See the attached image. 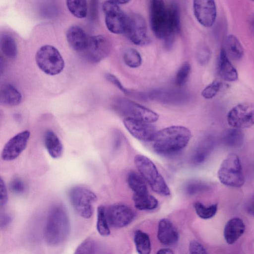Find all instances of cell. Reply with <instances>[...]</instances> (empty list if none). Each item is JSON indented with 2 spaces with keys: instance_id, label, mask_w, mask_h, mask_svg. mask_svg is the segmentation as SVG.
<instances>
[{
  "instance_id": "4",
  "label": "cell",
  "mask_w": 254,
  "mask_h": 254,
  "mask_svg": "<svg viewBox=\"0 0 254 254\" xmlns=\"http://www.w3.org/2000/svg\"><path fill=\"white\" fill-rule=\"evenodd\" d=\"M217 177L224 185L231 188H240L245 182L243 167L239 157L234 153H229L222 162Z\"/></svg>"
},
{
  "instance_id": "37",
  "label": "cell",
  "mask_w": 254,
  "mask_h": 254,
  "mask_svg": "<svg viewBox=\"0 0 254 254\" xmlns=\"http://www.w3.org/2000/svg\"><path fill=\"white\" fill-rule=\"evenodd\" d=\"M10 191L16 195L24 194L27 190V186L24 181L19 177H15L9 184Z\"/></svg>"
},
{
  "instance_id": "6",
  "label": "cell",
  "mask_w": 254,
  "mask_h": 254,
  "mask_svg": "<svg viewBox=\"0 0 254 254\" xmlns=\"http://www.w3.org/2000/svg\"><path fill=\"white\" fill-rule=\"evenodd\" d=\"M69 198L73 208L81 217L88 219L92 216L93 205L97 199L94 192L86 187L76 186L69 190Z\"/></svg>"
},
{
  "instance_id": "49",
  "label": "cell",
  "mask_w": 254,
  "mask_h": 254,
  "mask_svg": "<svg viewBox=\"0 0 254 254\" xmlns=\"http://www.w3.org/2000/svg\"><path fill=\"white\" fill-rule=\"evenodd\" d=\"M253 0V1H254V0Z\"/></svg>"
},
{
  "instance_id": "43",
  "label": "cell",
  "mask_w": 254,
  "mask_h": 254,
  "mask_svg": "<svg viewBox=\"0 0 254 254\" xmlns=\"http://www.w3.org/2000/svg\"><path fill=\"white\" fill-rule=\"evenodd\" d=\"M8 194L6 187L1 178L0 179V206H4L7 202Z\"/></svg>"
},
{
  "instance_id": "16",
  "label": "cell",
  "mask_w": 254,
  "mask_h": 254,
  "mask_svg": "<svg viewBox=\"0 0 254 254\" xmlns=\"http://www.w3.org/2000/svg\"><path fill=\"white\" fill-rule=\"evenodd\" d=\"M30 135V132L26 130L11 138L2 149L1 155L2 159L11 161L17 158L26 148Z\"/></svg>"
},
{
  "instance_id": "9",
  "label": "cell",
  "mask_w": 254,
  "mask_h": 254,
  "mask_svg": "<svg viewBox=\"0 0 254 254\" xmlns=\"http://www.w3.org/2000/svg\"><path fill=\"white\" fill-rule=\"evenodd\" d=\"M125 34L130 42L137 46L147 45L151 42V39L147 33L145 20L137 13L128 15Z\"/></svg>"
},
{
  "instance_id": "29",
  "label": "cell",
  "mask_w": 254,
  "mask_h": 254,
  "mask_svg": "<svg viewBox=\"0 0 254 254\" xmlns=\"http://www.w3.org/2000/svg\"><path fill=\"white\" fill-rule=\"evenodd\" d=\"M214 146V140L211 136L204 139L197 147L193 156L196 163L203 162L211 153Z\"/></svg>"
},
{
  "instance_id": "36",
  "label": "cell",
  "mask_w": 254,
  "mask_h": 254,
  "mask_svg": "<svg viewBox=\"0 0 254 254\" xmlns=\"http://www.w3.org/2000/svg\"><path fill=\"white\" fill-rule=\"evenodd\" d=\"M96 250L97 245L95 242L92 239L88 238L78 246L74 254H94Z\"/></svg>"
},
{
  "instance_id": "1",
  "label": "cell",
  "mask_w": 254,
  "mask_h": 254,
  "mask_svg": "<svg viewBox=\"0 0 254 254\" xmlns=\"http://www.w3.org/2000/svg\"><path fill=\"white\" fill-rule=\"evenodd\" d=\"M191 137L190 130L181 126H173L157 131L152 142V147L158 154L173 155L183 150Z\"/></svg>"
},
{
  "instance_id": "11",
  "label": "cell",
  "mask_w": 254,
  "mask_h": 254,
  "mask_svg": "<svg viewBox=\"0 0 254 254\" xmlns=\"http://www.w3.org/2000/svg\"><path fill=\"white\" fill-rule=\"evenodd\" d=\"M227 120L232 127L240 129L254 125V104L245 102L233 107L228 113Z\"/></svg>"
},
{
  "instance_id": "24",
  "label": "cell",
  "mask_w": 254,
  "mask_h": 254,
  "mask_svg": "<svg viewBox=\"0 0 254 254\" xmlns=\"http://www.w3.org/2000/svg\"><path fill=\"white\" fill-rule=\"evenodd\" d=\"M227 57L230 59L238 61L241 59L244 55V50L238 39L234 36H228L222 48Z\"/></svg>"
},
{
  "instance_id": "32",
  "label": "cell",
  "mask_w": 254,
  "mask_h": 254,
  "mask_svg": "<svg viewBox=\"0 0 254 254\" xmlns=\"http://www.w3.org/2000/svg\"><path fill=\"white\" fill-rule=\"evenodd\" d=\"M109 224L106 214V208L101 205L97 208V219L96 228L99 234L106 237L110 234Z\"/></svg>"
},
{
  "instance_id": "34",
  "label": "cell",
  "mask_w": 254,
  "mask_h": 254,
  "mask_svg": "<svg viewBox=\"0 0 254 254\" xmlns=\"http://www.w3.org/2000/svg\"><path fill=\"white\" fill-rule=\"evenodd\" d=\"M123 60L125 64L131 68L138 67L142 63L140 54L137 50L132 48H128L125 51Z\"/></svg>"
},
{
  "instance_id": "45",
  "label": "cell",
  "mask_w": 254,
  "mask_h": 254,
  "mask_svg": "<svg viewBox=\"0 0 254 254\" xmlns=\"http://www.w3.org/2000/svg\"><path fill=\"white\" fill-rule=\"evenodd\" d=\"M247 211L251 215L254 216V193L248 205Z\"/></svg>"
},
{
  "instance_id": "44",
  "label": "cell",
  "mask_w": 254,
  "mask_h": 254,
  "mask_svg": "<svg viewBox=\"0 0 254 254\" xmlns=\"http://www.w3.org/2000/svg\"><path fill=\"white\" fill-rule=\"evenodd\" d=\"M12 218L9 214L1 213L0 218V226L1 229L7 227L11 222Z\"/></svg>"
},
{
  "instance_id": "39",
  "label": "cell",
  "mask_w": 254,
  "mask_h": 254,
  "mask_svg": "<svg viewBox=\"0 0 254 254\" xmlns=\"http://www.w3.org/2000/svg\"><path fill=\"white\" fill-rule=\"evenodd\" d=\"M196 56L197 61L200 64L206 65L210 58V51L206 46H200L197 49Z\"/></svg>"
},
{
  "instance_id": "27",
  "label": "cell",
  "mask_w": 254,
  "mask_h": 254,
  "mask_svg": "<svg viewBox=\"0 0 254 254\" xmlns=\"http://www.w3.org/2000/svg\"><path fill=\"white\" fill-rule=\"evenodd\" d=\"M127 182L130 189L135 194L148 193L145 180L134 171L129 172L127 176Z\"/></svg>"
},
{
  "instance_id": "20",
  "label": "cell",
  "mask_w": 254,
  "mask_h": 254,
  "mask_svg": "<svg viewBox=\"0 0 254 254\" xmlns=\"http://www.w3.org/2000/svg\"><path fill=\"white\" fill-rule=\"evenodd\" d=\"M245 231V225L242 219L234 217L229 220L224 229V238L229 245L235 243L243 235Z\"/></svg>"
},
{
  "instance_id": "7",
  "label": "cell",
  "mask_w": 254,
  "mask_h": 254,
  "mask_svg": "<svg viewBox=\"0 0 254 254\" xmlns=\"http://www.w3.org/2000/svg\"><path fill=\"white\" fill-rule=\"evenodd\" d=\"M115 106L121 114L147 123L156 122L159 117L153 111L128 99H119L116 101Z\"/></svg>"
},
{
  "instance_id": "33",
  "label": "cell",
  "mask_w": 254,
  "mask_h": 254,
  "mask_svg": "<svg viewBox=\"0 0 254 254\" xmlns=\"http://www.w3.org/2000/svg\"><path fill=\"white\" fill-rule=\"evenodd\" d=\"M193 207L197 216L202 219H209L213 217L217 213L218 204H213L205 206L199 201L193 203Z\"/></svg>"
},
{
  "instance_id": "46",
  "label": "cell",
  "mask_w": 254,
  "mask_h": 254,
  "mask_svg": "<svg viewBox=\"0 0 254 254\" xmlns=\"http://www.w3.org/2000/svg\"><path fill=\"white\" fill-rule=\"evenodd\" d=\"M157 253L159 254H173L174 252L171 249L165 248L159 250Z\"/></svg>"
},
{
  "instance_id": "47",
  "label": "cell",
  "mask_w": 254,
  "mask_h": 254,
  "mask_svg": "<svg viewBox=\"0 0 254 254\" xmlns=\"http://www.w3.org/2000/svg\"><path fill=\"white\" fill-rule=\"evenodd\" d=\"M117 4H124L129 2L130 0H109Z\"/></svg>"
},
{
  "instance_id": "14",
  "label": "cell",
  "mask_w": 254,
  "mask_h": 254,
  "mask_svg": "<svg viewBox=\"0 0 254 254\" xmlns=\"http://www.w3.org/2000/svg\"><path fill=\"white\" fill-rule=\"evenodd\" d=\"M123 123L130 134L141 141H152L157 131L155 127L151 123L133 118H125Z\"/></svg>"
},
{
  "instance_id": "5",
  "label": "cell",
  "mask_w": 254,
  "mask_h": 254,
  "mask_svg": "<svg viewBox=\"0 0 254 254\" xmlns=\"http://www.w3.org/2000/svg\"><path fill=\"white\" fill-rule=\"evenodd\" d=\"M35 60L39 68L50 75L60 73L64 67V62L60 53L50 45H43L38 49Z\"/></svg>"
},
{
  "instance_id": "10",
  "label": "cell",
  "mask_w": 254,
  "mask_h": 254,
  "mask_svg": "<svg viewBox=\"0 0 254 254\" xmlns=\"http://www.w3.org/2000/svg\"><path fill=\"white\" fill-rule=\"evenodd\" d=\"M112 44L104 35L89 37L87 46L82 53L85 58L91 63H97L106 58L110 53Z\"/></svg>"
},
{
  "instance_id": "26",
  "label": "cell",
  "mask_w": 254,
  "mask_h": 254,
  "mask_svg": "<svg viewBox=\"0 0 254 254\" xmlns=\"http://www.w3.org/2000/svg\"><path fill=\"white\" fill-rule=\"evenodd\" d=\"M132 200L135 207L140 210H152L158 205V200L149 192L141 194H133Z\"/></svg>"
},
{
  "instance_id": "22",
  "label": "cell",
  "mask_w": 254,
  "mask_h": 254,
  "mask_svg": "<svg viewBox=\"0 0 254 254\" xmlns=\"http://www.w3.org/2000/svg\"><path fill=\"white\" fill-rule=\"evenodd\" d=\"M21 100V94L12 85L6 83L1 86L0 91L1 104L14 106L18 105Z\"/></svg>"
},
{
  "instance_id": "42",
  "label": "cell",
  "mask_w": 254,
  "mask_h": 254,
  "mask_svg": "<svg viewBox=\"0 0 254 254\" xmlns=\"http://www.w3.org/2000/svg\"><path fill=\"white\" fill-rule=\"evenodd\" d=\"M106 78L119 88L125 94H129L127 90L122 84L120 80L114 75L111 73H106L105 75Z\"/></svg>"
},
{
  "instance_id": "8",
  "label": "cell",
  "mask_w": 254,
  "mask_h": 254,
  "mask_svg": "<svg viewBox=\"0 0 254 254\" xmlns=\"http://www.w3.org/2000/svg\"><path fill=\"white\" fill-rule=\"evenodd\" d=\"M105 14V24L108 30L116 34L125 33L128 15L120 8L118 4L107 0L102 5Z\"/></svg>"
},
{
  "instance_id": "23",
  "label": "cell",
  "mask_w": 254,
  "mask_h": 254,
  "mask_svg": "<svg viewBox=\"0 0 254 254\" xmlns=\"http://www.w3.org/2000/svg\"><path fill=\"white\" fill-rule=\"evenodd\" d=\"M44 140L45 146L52 158L57 159L61 157L63 153V146L55 132L51 130L47 131Z\"/></svg>"
},
{
  "instance_id": "2",
  "label": "cell",
  "mask_w": 254,
  "mask_h": 254,
  "mask_svg": "<svg viewBox=\"0 0 254 254\" xmlns=\"http://www.w3.org/2000/svg\"><path fill=\"white\" fill-rule=\"evenodd\" d=\"M70 232V224L65 207L61 204L53 205L49 210L44 230L46 243L56 246L62 244Z\"/></svg>"
},
{
  "instance_id": "40",
  "label": "cell",
  "mask_w": 254,
  "mask_h": 254,
  "mask_svg": "<svg viewBox=\"0 0 254 254\" xmlns=\"http://www.w3.org/2000/svg\"><path fill=\"white\" fill-rule=\"evenodd\" d=\"M210 186L205 183L195 181L190 183L187 186V191L190 194H195L208 190Z\"/></svg>"
},
{
  "instance_id": "38",
  "label": "cell",
  "mask_w": 254,
  "mask_h": 254,
  "mask_svg": "<svg viewBox=\"0 0 254 254\" xmlns=\"http://www.w3.org/2000/svg\"><path fill=\"white\" fill-rule=\"evenodd\" d=\"M221 86V83L218 80H214L208 85L201 92V95L206 99H211L218 93Z\"/></svg>"
},
{
  "instance_id": "18",
  "label": "cell",
  "mask_w": 254,
  "mask_h": 254,
  "mask_svg": "<svg viewBox=\"0 0 254 254\" xmlns=\"http://www.w3.org/2000/svg\"><path fill=\"white\" fill-rule=\"evenodd\" d=\"M157 238L165 246L175 245L179 239L178 231L169 220L163 218L158 223Z\"/></svg>"
},
{
  "instance_id": "28",
  "label": "cell",
  "mask_w": 254,
  "mask_h": 254,
  "mask_svg": "<svg viewBox=\"0 0 254 254\" xmlns=\"http://www.w3.org/2000/svg\"><path fill=\"white\" fill-rule=\"evenodd\" d=\"M134 243L137 252L140 254H149L151 251V244L149 235L145 232L136 230L134 235Z\"/></svg>"
},
{
  "instance_id": "12",
  "label": "cell",
  "mask_w": 254,
  "mask_h": 254,
  "mask_svg": "<svg viewBox=\"0 0 254 254\" xmlns=\"http://www.w3.org/2000/svg\"><path fill=\"white\" fill-rule=\"evenodd\" d=\"M108 223L112 228L120 229L130 224L135 217V213L129 206L116 203L106 209Z\"/></svg>"
},
{
  "instance_id": "35",
  "label": "cell",
  "mask_w": 254,
  "mask_h": 254,
  "mask_svg": "<svg viewBox=\"0 0 254 254\" xmlns=\"http://www.w3.org/2000/svg\"><path fill=\"white\" fill-rule=\"evenodd\" d=\"M191 69L189 63H184L177 72L175 77V84L177 86L181 87L187 82Z\"/></svg>"
},
{
  "instance_id": "3",
  "label": "cell",
  "mask_w": 254,
  "mask_h": 254,
  "mask_svg": "<svg viewBox=\"0 0 254 254\" xmlns=\"http://www.w3.org/2000/svg\"><path fill=\"white\" fill-rule=\"evenodd\" d=\"M135 165L139 174L156 193L163 196L170 194V190L157 167L147 157L136 155L134 159Z\"/></svg>"
},
{
  "instance_id": "15",
  "label": "cell",
  "mask_w": 254,
  "mask_h": 254,
  "mask_svg": "<svg viewBox=\"0 0 254 254\" xmlns=\"http://www.w3.org/2000/svg\"><path fill=\"white\" fill-rule=\"evenodd\" d=\"M193 11L197 21L205 27L212 26L216 17L214 0H193Z\"/></svg>"
},
{
  "instance_id": "31",
  "label": "cell",
  "mask_w": 254,
  "mask_h": 254,
  "mask_svg": "<svg viewBox=\"0 0 254 254\" xmlns=\"http://www.w3.org/2000/svg\"><path fill=\"white\" fill-rule=\"evenodd\" d=\"M0 49L2 53L9 58H14L17 53V45L14 38L8 34L1 36Z\"/></svg>"
},
{
  "instance_id": "13",
  "label": "cell",
  "mask_w": 254,
  "mask_h": 254,
  "mask_svg": "<svg viewBox=\"0 0 254 254\" xmlns=\"http://www.w3.org/2000/svg\"><path fill=\"white\" fill-rule=\"evenodd\" d=\"M167 19V8L163 0H151L150 5V26L154 35L164 39Z\"/></svg>"
},
{
  "instance_id": "48",
  "label": "cell",
  "mask_w": 254,
  "mask_h": 254,
  "mask_svg": "<svg viewBox=\"0 0 254 254\" xmlns=\"http://www.w3.org/2000/svg\"><path fill=\"white\" fill-rule=\"evenodd\" d=\"M250 29H251L252 32L254 34V17L251 20Z\"/></svg>"
},
{
  "instance_id": "25",
  "label": "cell",
  "mask_w": 254,
  "mask_h": 254,
  "mask_svg": "<svg viewBox=\"0 0 254 254\" xmlns=\"http://www.w3.org/2000/svg\"><path fill=\"white\" fill-rule=\"evenodd\" d=\"M244 139V134L241 129L234 127L226 130L222 137L223 143L230 148L241 147Z\"/></svg>"
},
{
  "instance_id": "41",
  "label": "cell",
  "mask_w": 254,
  "mask_h": 254,
  "mask_svg": "<svg viewBox=\"0 0 254 254\" xmlns=\"http://www.w3.org/2000/svg\"><path fill=\"white\" fill-rule=\"evenodd\" d=\"M189 250L190 254H206L207 252L205 248L199 242L192 240L189 246Z\"/></svg>"
},
{
  "instance_id": "17",
  "label": "cell",
  "mask_w": 254,
  "mask_h": 254,
  "mask_svg": "<svg viewBox=\"0 0 254 254\" xmlns=\"http://www.w3.org/2000/svg\"><path fill=\"white\" fill-rule=\"evenodd\" d=\"M181 28L180 12L179 7L175 3L171 4L167 8V19L164 38L165 46H171L176 36L178 34Z\"/></svg>"
},
{
  "instance_id": "21",
  "label": "cell",
  "mask_w": 254,
  "mask_h": 254,
  "mask_svg": "<svg viewBox=\"0 0 254 254\" xmlns=\"http://www.w3.org/2000/svg\"><path fill=\"white\" fill-rule=\"evenodd\" d=\"M218 65L219 75L223 80L231 82L237 80L238 72L222 49L220 52Z\"/></svg>"
},
{
  "instance_id": "19",
  "label": "cell",
  "mask_w": 254,
  "mask_h": 254,
  "mask_svg": "<svg viewBox=\"0 0 254 254\" xmlns=\"http://www.w3.org/2000/svg\"><path fill=\"white\" fill-rule=\"evenodd\" d=\"M89 37L80 26L73 25L66 31V38L69 46L74 50L82 53L86 48Z\"/></svg>"
},
{
  "instance_id": "30",
  "label": "cell",
  "mask_w": 254,
  "mask_h": 254,
  "mask_svg": "<svg viewBox=\"0 0 254 254\" xmlns=\"http://www.w3.org/2000/svg\"><path fill=\"white\" fill-rule=\"evenodd\" d=\"M68 11L77 18L85 17L87 13V0H66Z\"/></svg>"
}]
</instances>
